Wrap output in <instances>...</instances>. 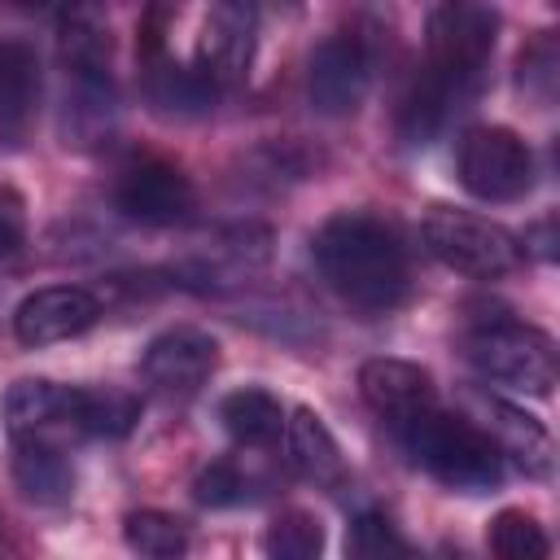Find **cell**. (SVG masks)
I'll return each mask as SVG.
<instances>
[{"mask_svg":"<svg viewBox=\"0 0 560 560\" xmlns=\"http://www.w3.org/2000/svg\"><path fill=\"white\" fill-rule=\"evenodd\" d=\"M219 420H223V429H228V438H232L236 446L262 451V446H276V442L284 438V420H289V416H284V407H280V398H276L271 389H262V385H241V389L223 394Z\"/></svg>","mask_w":560,"mask_h":560,"instance_id":"ac0fdd59","label":"cell"},{"mask_svg":"<svg viewBox=\"0 0 560 560\" xmlns=\"http://www.w3.org/2000/svg\"><path fill=\"white\" fill-rule=\"evenodd\" d=\"M140 420V402L127 389H88V438H127Z\"/></svg>","mask_w":560,"mask_h":560,"instance_id":"d4e9b609","label":"cell"},{"mask_svg":"<svg viewBox=\"0 0 560 560\" xmlns=\"http://www.w3.org/2000/svg\"><path fill=\"white\" fill-rule=\"evenodd\" d=\"M284 451H289V464H293L306 481H315V486H337L341 472H346L341 446L332 442L328 424H324L315 411H306V407H298V411L284 420Z\"/></svg>","mask_w":560,"mask_h":560,"instance_id":"d6986e66","label":"cell"},{"mask_svg":"<svg viewBox=\"0 0 560 560\" xmlns=\"http://www.w3.org/2000/svg\"><path fill=\"white\" fill-rule=\"evenodd\" d=\"M459 184L481 201H521L534 188V153L512 127H472L455 149Z\"/></svg>","mask_w":560,"mask_h":560,"instance_id":"52a82bcc","label":"cell"},{"mask_svg":"<svg viewBox=\"0 0 560 560\" xmlns=\"http://www.w3.org/2000/svg\"><path fill=\"white\" fill-rule=\"evenodd\" d=\"M13 481L31 503H66L74 472L66 451L44 442H13Z\"/></svg>","mask_w":560,"mask_h":560,"instance_id":"ffe728a7","label":"cell"},{"mask_svg":"<svg viewBox=\"0 0 560 560\" xmlns=\"http://www.w3.org/2000/svg\"><path fill=\"white\" fill-rule=\"evenodd\" d=\"M424 79L459 109L486 79L490 52H494V35H499V13L486 4H468V0H446L429 13L424 26Z\"/></svg>","mask_w":560,"mask_h":560,"instance_id":"277c9868","label":"cell"},{"mask_svg":"<svg viewBox=\"0 0 560 560\" xmlns=\"http://www.w3.org/2000/svg\"><path fill=\"white\" fill-rule=\"evenodd\" d=\"M372 88V52L359 35H328L306 61V96L319 114L341 118L363 105Z\"/></svg>","mask_w":560,"mask_h":560,"instance_id":"8fae6325","label":"cell"},{"mask_svg":"<svg viewBox=\"0 0 560 560\" xmlns=\"http://www.w3.org/2000/svg\"><path fill=\"white\" fill-rule=\"evenodd\" d=\"M39 105V52L22 35H0V149H18Z\"/></svg>","mask_w":560,"mask_h":560,"instance_id":"2e32d148","label":"cell"},{"mask_svg":"<svg viewBox=\"0 0 560 560\" xmlns=\"http://www.w3.org/2000/svg\"><path fill=\"white\" fill-rule=\"evenodd\" d=\"M4 429L9 442H44L66 451L88 438V389L57 381H18L4 394Z\"/></svg>","mask_w":560,"mask_h":560,"instance_id":"ba28073f","label":"cell"},{"mask_svg":"<svg viewBox=\"0 0 560 560\" xmlns=\"http://www.w3.org/2000/svg\"><path fill=\"white\" fill-rule=\"evenodd\" d=\"M324 556V525L306 508L280 512L262 534V560H319Z\"/></svg>","mask_w":560,"mask_h":560,"instance_id":"603a6c76","label":"cell"},{"mask_svg":"<svg viewBox=\"0 0 560 560\" xmlns=\"http://www.w3.org/2000/svg\"><path fill=\"white\" fill-rule=\"evenodd\" d=\"M346 560H420L381 512H359L346 529Z\"/></svg>","mask_w":560,"mask_h":560,"instance_id":"cb8c5ba5","label":"cell"},{"mask_svg":"<svg viewBox=\"0 0 560 560\" xmlns=\"http://www.w3.org/2000/svg\"><path fill=\"white\" fill-rule=\"evenodd\" d=\"M61 66H66L61 140L74 144V149H92L118 122V88H114V74H109V35L88 13L66 18V26H61Z\"/></svg>","mask_w":560,"mask_h":560,"instance_id":"7a4b0ae2","label":"cell"},{"mask_svg":"<svg viewBox=\"0 0 560 560\" xmlns=\"http://www.w3.org/2000/svg\"><path fill=\"white\" fill-rule=\"evenodd\" d=\"M556 70H560V52H556V39H534L525 52H521V88L529 96H538L542 105L556 96Z\"/></svg>","mask_w":560,"mask_h":560,"instance_id":"4316f807","label":"cell"},{"mask_svg":"<svg viewBox=\"0 0 560 560\" xmlns=\"http://www.w3.org/2000/svg\"><path fill=\"white\" fill-rule=\"evenodd\" d=\"M101 319V302L79 284H48L18 302L13 311V337L22 346H57L79 332H88Z\"/></svg>","mask_w":560,"mask_h":560,"instance_id":"4fadbf2b","label":"cell"},{"mask_svg":"<svg viewBox=\"0 0 560 560\" xmlns=\"http://www.w3.org/2000/svg\"><path fill=\"white\" fill-rule=\"evenodd\" d=\"M394 438L446 490L481 494V490H494L503 481V459H499L494 442L468 416L442 411V402L429 407L424 416L407 420L402 429H394Z\"/></svg>","mask_w":560,"mask_h":560,"instance_id":"3957f363","label":"cell"},{"mask_svg":"<svg viewBox=\"0 0 560 560\" xmlns=\"http://www.w3.org/2000/svg\"><path fill=\"white\" fill-rule=\"evenodd\" d=\"M499 451V459H512L525 477H551L556 468V446H551V433L542 420H534L529 411L494 398V394H481L477 398V416H468Z\"/></svg>","mask_w":560,"mask_h":560,"instance_id":"5bb4252c","label":"cell"},{"mask_svg":"<svg viewBox=\"0 0 560 560\" xmlns=\"http://www.w3.org/2000/svg\"><path fill=\"white\" fill-rule=\"evenodd\" d=\"M26 245V201L13 188H0V258Z\"/></svg>","mask_w":560,"mask_h":560,"instance_id":"83f0119b","label":"cell"},{"mask_svg":"<svg viewBox=\"0 0 560 560\" xmlns=\"http://www.w3.org/2000/svg\"><path fill=\"white\" fill-rule=\"evenodd\" d=\"M144 101L166 118H201L214 109L219 88L184 61H171L166 52H144Z\"/></svg>","mask_w":560,"mask_h":560,"instance_id":"e0dca14e","label":"cell"},{"mask_svg":"<svg viewBox=\"0 0 560 560\" xmlns=\"http://www.w3.org/2000/svg\"><path fill=\"white\" fill-rule=\"evenodd\" d=\"M359 394L389 429H402L407 420L438 407L433 376L420 363H407V359H368L359 368Z\"/></svg>","mask_w":560,"mask_h":560,"instance_id":"9a60e30c","label":"cell"},{"mask_svg":"<svg viewBox=\"0 0 560 560\" xmlns=\"http://www.w3.org/2000/svg\"><path fill=\"white\" fill-rule=\"evenodd\" d=\"M420 241L442 267L472 276V280H499V276L516 271V262H521L516 236L503 223L472 214V210L433 206L420 223Z\"/></svg>","mask_w":560,"mask_h":560,"instance_id":"8992f818","label":"cell"},{"mask_svg":"<svg viewBox=\"0 0 560 560\" xmlns=\"http://www.w3.org/2000/svg\"><path fill=\"white\" fill-rule=\"evenodd\" d=\"M114 206L131 223L144 228H175L192 214L197 192L192 179L166 158H131L114 179Z\"/></svg>","mask_w":560,"mask_h":560,"instance_id":"9c48e42d","label":"cell"},{"mask_svg":"<svg viewBox=\"0 0 560 560\" xmlns=\"http://www.w3.org/2000/svg\"><path fill=\"white\" fill-rule=\"evenodd\" d=\"M516 245L525 249V254H534L538 262H556V245H560V236H556V214H542L538 223H529L521 236H516Z\"/></svg>","mask_w":560,"mask_h":560,"instance_id":"f1b7e54d","label":"cell"},{"mask_svg":"<svg viewBox=\"0 0 560 560\" xmlns=\"http://www.w3.org/2000/svg\"><path fill=\"white\" fill-rule=\"evenodd\" d=\"M486 542H490V556L494 560H551L547 529L538 525V516H529L521 508L494 512L490 516V529H486Z\"/></svg>","mask_w":560,"mask_h":560,"instance_id":"7402d4cb","label":"cell"},{"mask_svg":"<svg viewBox=\"0 0 560 560\" xmlns=\"http://www.w3.org/2000/svg\"><path fill=\"white\" fill-rule=\"evenodd\" d=\"M122 542L140 560H184L188 556V525L179 516H171V512L140 508V512H127Z\"/></svg>","mask_w":560,"mask_h":560,"instance_id":"44dd1931","label":"cell"},{"mask_svg":"<svg viewBox=\"0 0 560 560\" xmlns=\"http://www.w3.org/2000/svg\"><path fill=\"white\" fill-rule=\"evenodd\" d=\"M315 267L324 284L363 315H385L411 293V262L398 232L363 210H341L315 232Z\"/></svg>","mask_w":560,"mask_h":560,"instance_id":"6da1fadb","label":"cell"},{"mask_svg":"<svg viewBox=\"0 0 560 560\" xmlns=\"http://www.w3.org/2000/svg\"><path fill=\"white\" fill-rule=\"evenodd\" d=\"M254 39H258V13L249 4H232V0L210 4L201 18L192 66L223 92L245 79L249 61H254Z\"/></svg>","mask_w":560,"mask_h":560,"instance_id":"7c38bea8","label":"cell"},{"mask_svg":"<svg viewBox=\"0 0 560 560\" xmlns=\"http://www.w3.org/2000/svg\"><path fill=\"white\" fill-rule=\"evenodd\" d=\"M464 359L481 381L503 385V389H521L534 398H547L556 376H560L556 341L542 328L521 324L512 315L477 319L464 332Z\"/></svg>","mask_w":560,"mask_h":560,"instance_id":"5b68a950","label":"cell"},{"mask_svg":"<svg viewBox=\"0 0 560 560\" xmlns=\"http://www.w3.org/2000/svg\"><path fill=\"white\" fill-rule=\"evenodd\" d=\"M219 368V341L192 324L158 332L140 354V376L162 398H192Z\"/></svg>","mask_w":560,"mask_h":560,"instance_id":"30bf717a","label":"cell"},{"mask_svg":"<svg viewBox=\"0 0 560 560\" xmlns=\"http://www.w3.org/2000/svg\"><path fill=\"white\" fill-rule=\"evenodd\" d=\"M245 490H249V481H245V472H241L232 459L206 464V468L197 472V481H192V499H197L201 508H236V503L245 499Z\"/></svg>","mask_w":560,"mask_h":560,"instance_id":"484cf974","label":"cell"}]
</instances>
